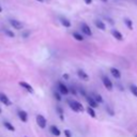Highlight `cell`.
<instances>
[{
	"label": "cell",
	"mask_w": 137,
	"mask_h": 137,
	"mask_svg": "<svg viewBox=\"0 0 137 137\" xmlns=\"http://www.w3.org/2000/svg\"><path fill=\"white\" fill-rule=\"evenodd\" d=\"M36 123L41 127V129H45L47 124V120L45 119V117L43 115H38L36 116Z\"/></svg>",
	"instance_id": "obj_1"
},
{
	"label": "cell",
	"mask_w": 137,
	"mask_h": 137,
	"mask_svg": "<svg viewBox=\"0 0 137 137\" xmlns=\"http://www.w3.org/2000/svg\"><path fill=\"white\" fill-rule=\"evenodd\" d=\"M102 81H103L104 87H105L108 91H113V89H114V85H113V83H112V80L109 79L107 76H102Z\"/></svg>",
	"instance_id": "obj_2"
},
{
	"label": "cell",
	"mask_w": 137,
	"mask_h": 137,
	"mask_svg": "<svg viewBox=\"0 0 137 137\" xmlns=\"http://www.w3.org/2000/svg\"><path fill=\"white\" fill-rule=\"evenodd\" d=\"M80 29H81V32H83L84 34H86V35H88V36H91V35H92V31H91L90 27H89L86 23H81Z\"/></svg>",
	"instance_id": "obj_3"
},
{
	"label": "cell",
	"mask_w": 137,
	"mask_h": 137,
	"mask_svg": "<svg viewBox=\"0 0 137 137\" xmlns=\"http://www.w3.org/2000/svg\"><path fill=\"white\" fill-rule=\"evenodd\" d=\"M58 89H59V92L62 94V95H67V94H69V92H70V90H69V88L63 84V83H61V81H59L58 83Z\"/></svg>",
	"instance_id": "obj_4"
},
{
	"label": "cell",
	"mask_w": 137,
	"mask_h": 137,
	"mask_svg": "<svg viewBox=\"0 0 137 137\" xmlns=\"http://www.w3.org/2000/svg\"><path fill=\"white\" fill-rule=\"evenodd\" d=\"M9 22H10V25L13 27L14 29H16V30L23 29V24H22V22L17 21V19H10Z\"/></svg>",
	"instance_id": "obj_5"
},
{
	"label": "cell",
	"mask_w": 137,
	"mask_h": 137,
	"mask_svg": "<svg viewBox=\"0 0 137 137\" xmlns=\"http://www.w3.org/2000/svg\"><path fill=\"white\" fill-rule=\"evenodd\" d=\"M0 102H1L2 104H4L5 106H10L12 104L11 100L9 99L4 93H1V92H0Z\"/></svg>",
	"instance_id": "obj_6"
},
{
	"label": "cell",
	"mask_w": 137,
	"mask_h": 137,
	"mask_svg": "<svg viewBox=\"0 0 137 137\" xmlns=\"http://www.w3.org/2000/svg\"><path fill=\"white\" fill-rule=\"evenodd\" d=\"M19 86H21L22 88H24L25 90H27L29 93H33V92H34V90H33V88H32V86H31L30 84H28V83H26V81H19Z\"/></svg>",
	"instance_id": "obj_7"
},
{
	"label": "cell",
	"mask_w": 137,
	"mask_h": 137,
	"mask_svg": "<svg viewBox=\"0 0 137 137\" xmlns=\"http://www.w3.org/2000/svg\"><path fill=\"white\" fill-rule=\"evenodd\" d=\"M77 76H78L81 80H85V81H88V80H89V75L87 74V73H86L84 70H81V69L77 70Z\"/></svg>",
	"instance_id": "obj_8"
},
{
	"label": "cell",
	"mask_w": 137,
	"mask_h": 137,
	"mask_svg": "<svg viewBox=\"0 0 137 137\" xmlns=\"http://www.w3.org/2000/svg\"><path fill=\"white\" fill-rule=\"evenodd\" d=\"M86 100H87V102H88V104H89V106H91V107H93V108H96L97 106H99V103L95 101V100L92 97V96H89V95H87L86 96Z\"/></svg>",
	"instance_id": "obj_9"
},
{
	"label": "cell",
	"mask_w": 137,
	"mask_h": 137,
	"mask_svg": "<svg viewBox=\"0 0 137 137\" xmlns=\"http://www.w3.org/2000/svg\"><path fill=\"white\" fill-rule=\"evenodd\" d=\"M17 115H18V117H19V119L23 121V122H27L28 121V114H27L25 110H18L17 112Z\"/></svg>",
	"instance_id": "obj_10"
},
{
	"label": "cell",
	"mask_w": 137,
	"mask_h": 137,
	"mask_svg": "<svg viewBox=\"0 0 137 137\" xmlns=\"http://www.w3.org/2000/svg\"><path fill=\"white\" fill-rule=\"evenodd\" d=\"M112 34H113L114 38H115L116 40H118V41H122V40H123V35H122V33H121L119 30L113 29V30H112Z\"/></svg>",
	"instance_id": "obj_11"
},
{
	"label": "cell",
	"mask_w": 137,
	"mask_h": 137,
	"mask_svg": "<svg viewBox=\"0 0 137 137\" xmlns=\"http://www.w3.org/2000/svg\"><path fill=\"white\" fill-rule=\"evenodd\" d=\"M49 131H50V133H51L54 136H56V137H58V136H60V135H61L60 130L58 129V127H57L56 125H51V126L49 127Z\"/></svg>",
	"instance_id": "obj_12"
},
{
	"label": "cell",
	"mask_w": 137,
	"mask_h": 137,
	"mask_svg": "<svg viewBox=\"0 0 137 137\" xmlns=\"http://www.w3.org/2000/svg\"><path fill=\"white\" fill-rule=\"evenodd\" d=\"M59 19H60V23H61V25H62V26H64L66 28H70V27H71V22L68 19L67 17L60 16V18H59Z\"/></svg>",
	"instance_id": "obj_13"
},
{
	"label": "cell",
	"mask_w": 137,
	"mask_h": 137,
	"mask_svg": "<svg viewBox=\"0 0 137 137\" xmlns=\"http://www.w3.org/2000/svg\"><path fill=\"white\" fill-rule=\"evenodd\" d=\"M110 73H112L113 77H115L116 79H119V78L121 77V73H120V71L118 70V69H116V68H110Z\"/></svg>",
	"instance_id": "obj_14"
},
{
	"label": "cell",
	"mask_w": 137,
	"mask_h": 137,
	"mask_svg": "<svg viewBox=\"0 0 137 137\" xmlns=\"http://www.w3.org/2000/svg\"><path fill=\"white\" fill-rule=\"evenodd\" d=\"M94 25H95V27L96 28H99L100 30H105L106 29V26H105V24L102 22V21H100V19H95L94 21Z\"/></svg>",
	"instance_id": "obj_15"
},
{
	"label": "cell",
	"mask_w": 137,
	"mask_h": 137,
	"mask_svg": "<svg viewBox=\"0 0 137 137\" xmlns=\"http://www.w3.org/2000/svg\"><path fill=\"white\" fill-rule=\"evenodd\" d=\"M91 96H92L99 104H100V103H103V101H104L103 97H102V95L99 94V93H96V92H92V93H91Z\"/></svg>",
	"instance_id": "obj_16"
},
{
	"label": "cell",
	"mask_w": 137,
	"mask_h": 137,
	"mask_svg": "<svg viewBox=\"0 0 137 137\" xmlns=\"http://www.w3.org/2000/svg\"><path fill=\"white\" fill-rule=\"evenodd\" d=\"M86 110H87L88 115H89V116H90L91 118H95V117H96V114H95V112H94L93 107H91V106H88Z\"/></svg>",
	"instance_id": "obj_17"
},
{
	"label": "cell",
	"mask_w": 137,
	"mask_h": 137,
	"mask_svg": "<svg viewBox=\"0 0 137 137\" xmlns=\"http://www.w3.org/2000/svg\"><path fill=\"white\" fill-rule=\"evenodd\" d=\"M3 125H4L5 129H8L9 131H11V132H14V131H15L14 125H13V124H11L9 121H4V122H3Z\"/></svg>",
	"instance_id": "obj_18"
},
{
	"label": "cell",
	"mask_w": 137,
	"mask_h": 137,
	"mask_svg": "<svg viewBox=\"0 0 137 137\" xmlns=\"http://www.w3.org/2000/svg\"><path fill=\"white\" fill-rule=\"evenodd\" d=\"M72 34H73V38H74L75 40H77V41H79V42L84 41V36L81 35L80 33H78V32H73Z\"/></svg>",
	"instance_id": "obj_19"
},
{
	"label": "cell",
	"mask_w": 137,
	"mask_h": 137,
	"mask_svg": "<svg viewBox=\"0 0 137 137\" xmlns=\"http://www.w3.org/2000/svg\"><path fill=\"white\" fill-rule=\"evenodd\" d=\"M124 24L126 25V27L130 30H133V22L130 19V18H124Z\"/></svg>",
	"instance_id": "obj_20"
},
{
	"label": "cell",
	"mask_w": 137,
	"mask_h": 137,
	"mask_svg": "<svg viewBox=\"0 0 137 137\" xmlns=\"http://www.w3.org/2000/svg\"><path fill=\"white\" fill-rule=\"evenodd\" d=\"M68 104H69L70 108L73 109V110H74L75 113H79V112H78V109H77V107H76V105H75V103H74V101H69Z\"/></svg>",
	"instance_id": "obj_21"
},
{
	"label": "cell",
	"mask_w": 137,
	"mask_h": 137,
	"mask_svg": "<svg viewBox=\"0 0 137 137\" xmlns=\"http://www.w3.org/2000/svg\"><path fill=\"white\" fill-rule=\"evenodd\" d=\"M130 90H131V92L134 96L137 97V86L136 85H131L130 86Z\"/></svg>",
	"instance_id": "obj_22"
},
{
	"label": "cell",
	"mask_w": 137,
	"mask_h": 137,
	"mask_svg": "<svg viewBox=\"0 0 137 137\" xmlns=\"http://www.w3.org/2000/svg\"><path fill=\"white\" fill-rule=\"evenodd\" d=\"M74 103H75V105H76V107H77V109H78L79 113L85 110V108H84V106H83V104H81V103H79L78 101H74Z\"/></svg>",
	"instance_id": "obj_23"
},
{
	"label": "cell",
	"mask_w": 137,
	"mask_h": 137,
	"mask_svg": "<svg viewBox=\"0 0 137 137\" xmlns=\"http://www.w3.org/2000/svg\"><path fill=\"white\" fill-rule=\"evenodd\" d=\"M56 109H57V112H58V115H59V117H60V119L63 120V109H62L61 106H59V105L56 107Z\"/></svg>",
	"instance_id": "obj_24"
},
{
	"label": "cell",
	"mask_w": 137,
	"mask_h": 137,
	"mask_svg": "<svg viewBox=\"0 0 137 137\" xmlns=\"http://www.w3.org/2000/svg\"><path fill=\"white\" fill-rule=\"evenodd\" d=\"M106 113L109 115V116H115V113H114V109L110 107V106H106Z\"/></svg>",
	"instance_id": "obj_25"
},
{
	"label": "cell",
	"mask_w": 137,
	"mask_h": 137,
	"mask_svg": "<svg viewBox=\"0 0 137 137\" xmlns=\"http://www.w3.org/2000/svg\"><path fill=\"white\" fill-rule=\"evenodd\" d=\"M3 31H4V33H5L8 36H10V38H14V36H15L14 32H13V31H11V30H9V29H4Z\"/></svg>",
	"instance_id": "obj_26"
},
{
	"label": "cell",
	"mask_w": 137,
	"mask_h": 137,
	"mask_svg": "<svg viewBox=\"0 0 137 137\" xmlns=\"http://www.w3.org/2000/svg\"><path fill=\"white\" fill-rule=\"evenodd\" d=\"M61 95H62V94H61L60 92H57V91H56V92H54V97L56 99L58 102H60V101H61Z\"/></svg>",
	"instance_id": "obj_27"
},
{
	"label": "cell",
	"mask_w": 137,
	"mask_h": 137,
	"mask_svg": "<svg viewBox=\"0 0 137 137\" xmlns=\"http://www.w3.org/2000/svg\"><path fill=\"white\" fill-rule=\"evenodd\" d=\"M64 135L66 137H72V133L70 130H64Z\"/></svg>",
	"instance_id": "obj_28"
},
{
	"label": "cell",
	"mask_w": 137,
	"mask_h": 137,
	"mask_svg": "<svg viewBox=\"0 0 137 137\" xmlns=\"http://www.w3.org/2000/svg\"><path fill=\"white\" fill-rule=\"evenodd\" d=\"M70 90V92L73 94V95H77V91L74 89V88H71V89H69Z\"/></svg>",
	"instance_id": "obj_29"
},
{
	"label": "cell",
	"mask_w": 137,
	"mask_h": 137,
	"mask_svg": "<svg viewBox=\"0 0 137 137\" xmlns=\"http://www.w3.org/2000/svg\"><path fill=\"white\" fill-rule=\"evenodd\" d=\"M79 92L81 93V95H83V96H85V97L87 96V94H86V92H85V90H84V89H80V90H79Z\"/></svg>",
	"instance_id": "obj_30"
},
{
	"label": "cell",
	"mask_w": 137,
	"mask_h": 137,
	"mask_svg": "<svg viewBox=\"0 0 137 137\" xmlns=\"http://www.w3.org/2000/svg\"><path fill=\"white\" fill-rule=\"evenodd\" d=\"M84 1H85L86 4H91V3H92V0H84Z\"/></svg>",
	"instance_id": "obj_31"
},
{
	"label": "cell",
	"mask_w": 137,
	"mask_h": 137,
	"mask_svg": "<svg viewBox=\"0 0 137 137\" xmlns=\"http://www.w3.org/2000/svg\"><path fill=\"white\" fill-rule=\"evenodd\" d=\"M106 19L109 22V24H112V25H114V21L113 19H110V18H108V17H106Z\"/></svg>",
	"instance_id": "obj_32"
},
{
	"label": "cell",
	"mask_w": 137,
	"mask_h": 137,
	"mask_svg": "<svg viewBox=\"0 0 137 137\" xmlns=\"http://www.w3.org/2000/svg\"><path fill=\"white\" fill-rule=\"evenodd\" d=\"M62 77L64 78V79H69V74H63V75H62Z\"/></svg>",
	"instance_id": "obj_33"
},
{
	"label": "cell",
	"mask_w": 137,
	"mask_h": 137,
	"mask_svg": "<svg viewBox=\"0 0 137 137\" xmlns=\"http://www.w3.org/2000/svg\"><path fill=\"white\" fill-rule=\"evenodd\" d=\"M29 35V32H24V34H23V36L24 38H27V36Z\"/></svg>",
	"instance_id": "obj_34"
},
{
	"label": "cell",
	"mask_w": 137,
	"mask_h": 137,
	"mask_svg": "<svg viewBox=\"0 0 137 137\" xmlns=\"http://www.w3.org/2000/svg\"><path fill=\"white\" fill-rule=\"evenodd\" d=\"M101 1H102V2H107L108 0H101Z\"/></svg>",
	"instance_id": "obj_35"
},
{
	"label": "cell",
	"mask_w": 137,
	"mask_h": 137,
	"mask_svg": "<svg viewBox=\"0 0 137 137\" xmlns=\"http://www.w3.org/2000/svg\"><path fill=\"white\" fill-rule=\"evenodd\" d=\"M36 1H39V2H43L44 0H36Z\"/></svg>",
	"instance_id": "obj_36"
},
{
	"label": "cell",
	"mask_w": 137,
	"mask_h": 137,
	"mask_svg": "<svg viewBox=\"0 0 137 137\" xmlns=\"http://www.w3.org/2000/svg\"><path fill=\"white\" fill-rule=\"evenodd\" d=\"M1 12H2V8H1V6H0V13H1Z\"/></svg>",
	"instance_id": "obj_37"
},
{
	"label": "cell",
	"mask_w": 137,
	"mask_h": 137,
	"mask_svg": "<svg viewBox=\"0 0 137 137\" xmlns=\"http://www.w3.org/2000/svg\"><path fill=\"white\" fill-rule=\"evenodd\" d=\"M0 114H1V109H0Z\"/></svg>",
	"instance_id": "obj_38"
},
{
	"label": "cell",
	"mask_w": 137,
	"mask_h": 137,
	"mask_svg": "<svg viewBox=\"0 0 137 137\" xmlns=\"http://www.w3.org/2000/svg\"><path fill=\"white\" fill-rule=\"evenodd\" d=\"M25 137H27V136H25Z\"/></svg>",
	"instance_id": "obj_39"
}]
</instances>
